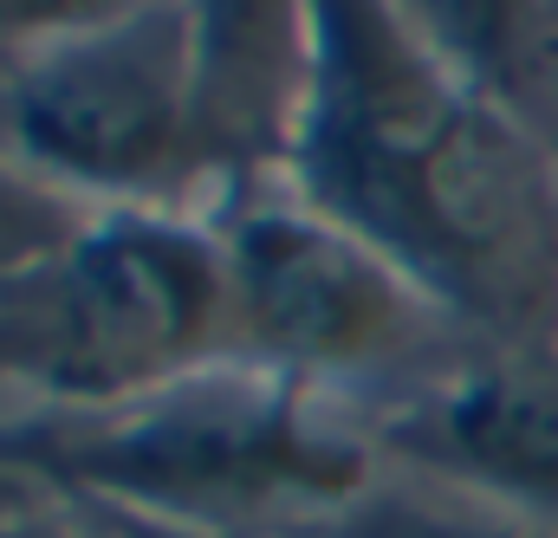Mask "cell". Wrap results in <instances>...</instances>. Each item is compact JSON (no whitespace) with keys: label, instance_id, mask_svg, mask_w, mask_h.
<instances>
[{"label":"cell","instance_id":"cell-9","mask_svg":"<svg viewBox=\"0 0 558 538\" xmlns=\"http://www.w3.org/2000/svg\"><path fill=\"white\" fill-rule=\"evenodd\" d=\"M98 513V526L111 538H208L195 533V526H169V519H143V513H118V506H92Z\"/></svg>","mask_w":558,"mask_h":538},{"label":"cell","instance_id":"cell-4","mask_svg":"<svg viewBox=\"0 0 558 538\" xmlns=\"http://www.w3.org/2000/svg\"><path fill=\"white\" fill-rule=\"evenodd\" d=\"M7 124L46 182L156 208L202 175L195 131V7H98L13 65Z\"/></svg>","mask_w":558,"mask_h":538},{"label":"cell","instance_id":"cell-5","mask_svg":"<svg viewBox=\"0 0 558 538\" xmlns=\"http://www.w3.org/2000/svg\"><path fill=\"white\" fill-rule=\"evenodd\" d=\"M234 344L286 377L384 364L410 344L422 292L371 241L305 201L234 215Z\"/></svg>","mask_w":558,"mask_h":538},{"label":"cell","instance_id":"cell-6","mask_svg":"<svg viewBox=\"0 0 558 538\" xmlns=\"http://www.w3.org/2000/svg\"><path fill=\"white\" fill-rule=\"evenodd\" d=\"M397 441L468 487L558 513V364L533 351L468 364L397 421Z\"/></svg>","mask_w":558,"mask_h":538},{"label":"cell","instance_id":"cell-8","mask_svg":"<svg viewBox=\"0 0 558 538\" xmlns=\"http://www.w3.org/2000/svg\"><path fill=\"white\" fill-rule=\"evenodd\" d=\"M72 234H78V215L46 182H20L0 169V292L26 279L39 260H52Z\"/></svg>","mask_w":558,"mask_h":538},{"label":"cell","instance_id":"cell-7","mask_svg":"<svg viewBox=\"0 0 558 538\" xmlns=\"http://www.w3.org/2000/svg\"><path fill=\"white\" fill-rule=\"evenodd\" d=\"M312 105V7H195V131L208 169L292 162Z\"/></svg>","mask_w":558,"mask_h":538},{"label":"cell","instance_id":"cell-2","mask_svg":"<svg viewBox=\"0 0 558 538\" xmlns=\"http://www.w3.org/2000/svg\"><path fill=\"white\" fill-rule=\"evenodd\" d=\"M299 390L305 377L267 364H215L137 403L0 428V474H33L92 506L195 533L279 500H338L357 487L364 461L351 441L312 428Z\"/></svg>","mask_w":558,"mask_h":538},{"label":"cell","instance_id":"cell-10","mask_svg":"<svg viewBox=\"0 0 558 538\" xmlns=\"http://www.w3.org/2000/svg\"><path fill=\"white\" fill-rule=\"evenodd\" d=\"M0 538H111L105 526L98 533H78V526H59V519H13Z\"/></svg>","mask_w":558,"mask_h":538},{"label":"cell","instance_id":"cell-1","mask_svg":"<svg viewBox=\"0 0 558 538\" xmlns=\"http://www.w3.org/2000/svg\"><path fill=\"white\" fill-rule=\"evenodd\" d=\"M299 201L422 298L539 344L558 325V169L397 7H312Z\"/></svg>","mask_w":558,"mask_h":538},{"label":"cell","instance_id":"cell-3","mask_svg":"<svg viewBox=\"0 0 558 538\" xmlns=\"http://www.w3.org/2000/svg\"><path fill=\"white\" fill-rule=\"evenodd\" d=\"M234 344L228 241L169 215L118 208L0 292V377L59 408L156 396Z\"/></svg>","mask_w":558,"mask_h":538},{"label":"cell","instance_id":"cell-11","mask_svg":"<svg viewBox=\"0 0 558 538\" xmlns=\"http://www.w3.org/2000/svg\"><path fill=\"white\" fill-rule=\"evenodd\" d=\"M7 480H13V474H0V533H7L13 519H20V513H13V500H7Z\"/></svg>","mask_w":558,"mask_h":538}]
</instances>
